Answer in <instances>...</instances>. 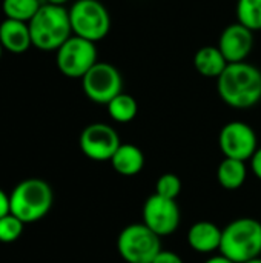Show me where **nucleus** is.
<instances>
[{
	"mask_svg": "<svg viewBox=\"0 0 261 263\" xmlns=\"http://www.w3.org/2000/svg\"><path fill=\"white\" fill-rule=\"evenodd\" d=\"M111 166L114 171L125 177H132L142 173L145 166L143 151L132 143H122L111 159Z\"/></svg>",
	"mask_w": 261,
	"mask_h": 263,
	"instance_id": "obj_15",
	"label": "nucleus"
},
{
	"mask_svg": "<svg viewBox=\"0 0 261 263\" xmlns=\"http://www.w3.org/2000/svg\"><path fill=\"white\" fill-rule=\"evenodd\" d=\"M218 97L234 109L254 108L261 100V69L252 63H229L217 79Z\"/></svg>",
	"mask_w": 261,
	"mask_h": 263,
	"instance_id": "obj_1",
	"label": "nucleus"
},
{
	"mask_svg": "<svg viewBox=\"0 0 261 263\" xmlns=\"http://www.w3.org/2000/svg\"><path fill=\"white\" fill-rule=\"evenodd\" d=\"M69 0H45V3H51V5H60L65 6Z\"/></svg>",
	"mask_w": 261,
	"mask_h": 263,
	"instance_id": "obj_27",
	"label": "nucleus"
},
{
	"mask_svg": "<svg viewBox=\"0 0 261 263\" xmlns=\"http://www.w3.org/2000/svg\"><path fill=\"white\" fill-rule=\"evenodd\" d=\"M98 62V52L94 42L71 35L57 51V69L68 79H83V76Z\"/></svg>",
	"mask_w": 261,
	"mask_h": 263,
	"instance_id": "obj_7",
	"label": "nucleus"
},
{
	"mask_svg": "<svg viewBox=\"0 0 261 263\" xmlns=\"http://www.w3.org/2000/svg\"><path fill=\"white\" fill-rule=\"evenodd\" d=\"M223 230L209 220H200L191 225L188 231V243L198 254H212L220 251Z\"/></svg>",
	"mask_w": 261,
	"mask_h": 263,
	"instance_id": "obj_13",
	"label": "nucleus"
},
{
	"mask_svg": "<svg viewBox=\"0 0 261 263\" xmlns=\"http://www.w3.org/2000/svg\"><path fill=\"white\" fill-rule=\"evenodd\" d=\"M11 213V205H9V196L0 188V219L6 214Z\"/></svg>",
	"mask_w": 261,
	"mask_h": 263,
	"instance_id": "obj_25",
	"label": "nucleus"
},
{
	"mask_svg": "<svg viewBox=\"0 0 261 263\" xmlns=\"http://www.w3.org/2000/svg\"><path fill=\"white\" fill-rule=\"evenodd\" d=\"M25 223L15 217L14 214H6L0 219V242L2 243H12L20 239L23 233Z\"/></svg>",
	"mask_w": 261,
	"mask_h": 263,
	"instance_id": "obj_22",
	"label": "nucleus"
},
{
	"mask_svg": "<svg viewBox=\"0 0 261 263\" xmlns=\"http://www.w3.org/2000/svg\"><path fill=\"white\" fill-rule=\"evenodd\" d=\"M245 263H261V257H257V259H252V260H249V262H245Z\"/></svg>",
	"mask_w": 261,
	"mask_h": 263,
	"instance_id": "obj_28",
	"label": "nucleus"
},
{
	"mask_svg": "<svg viewBox=\"0 0 261 263\" xmlns=\"http://www.w3.org/2000/svg\"><path fill=\"white\" fill-rule=\"evenodd\" d=\"M0 45L11 54H23L32 46L29 25L18 20L3 18L0 23Z\"/></svg>",
	"mask_w": 261,
	"mask_h": 263,
	"instance_id": "obj_14",
	"label": "nucleus"
},
{
	"mask_svg": "<svg viewBox=\"0 0 261 263\" xmlns=\"http://www.w3.org/2000/svg\"><path fill=\"white\" fill-rule=\"evenodd\" d=\"M43 3L40 0H2L5 18L29 23Z\"/></svg>",
	"mask_w": 261,
	"mask_h": 263,
	"instance_id": "obj_19",
	"label": "nucleus"
},
{
	"mask_svg": "<svg viewBox=\"0 0 261 263\" xmlns=\"http://www.w3.org/2000/svg\"><path fill=\"white\" fill-rule=\"evenodd\" d=\"M143 223L160 237L174 234L180 227V208L175 200L152 194L143 205Z\"/></svg>",
	"mask_w": 261,
	"mask_h": 263,
	"instance_id": "obj_11",
	"label": "nucleus"
},
{
	"mask_svg": "<svg viewBox=\"0 0 261 263\" xmlns=\"http://www.w3.org/2000/svg\"><path fill=\"white\" fill-rule=\"evenodd\" d=\"M152 263H183V260L174 251H165V250H162Z\"/></svg>",
	"mask_w": 261,
	"mask_h": 263,
	"instance_id": "obj_23",
	"label": "nucleus"
},
{
	"mask_svg": "<svg viewBox=\"0 0 261 263\" xmlns=\"http://www.w3.org/2000/svg\"><path fill=\"white\" fill-rule=\"evenodd\" d=\"M82 89L91 102L106 106L114 97L123 92L122 72L112 63L97 62L83 76Z\"/></svg>",
	"mask_w": 261,
	"mask_h": 263,
	"instance_id": "obj_8",
	"label": "nucleus"
},
{
	"mask_svg": "<svg viewBox=\"0 0 261 263\" xmlns=\"http://www.w3.org/2000/svg\"><path fill=\"white\" fill-rule=\"evenodd\" d=\"M182 193V180L177 174L174 173H165L162 174L157 182H155V194L165 197V199H171V200H177V197Z\"/></svg>",
	"mask_w": 261,
	"mask_h": 263,
	"instance_id": "obj_21",
	"label": "nucleus"
},
{
	"mask_svg": "<svg viewBox=\"0 0 261 263\" xmlns=\"http://www.w3.org/2000/svg\"><path fill=\"white\" fill-rule=\"evenodd\" d=\"M68 11L72 35L97 43L109 34L111 14L100 0H75Z\"/></svg>",
	"mask_w": 261,
	"mask_h": 263,
	"instance_id": "obj_5",
	"label": "nucleus"
},
{
	"mask_svg": "<svg viewBox=\"0 0 261 263\" xmlns=\"http://www.w3.org/2000/svg\"><path fill=\"white\" fill-rule=\"evenodd\" d=\"M237 22L248 29L261 31V0H237Z\"/></svg>",
	"mask_w": 261,
	"mask_h": 263,
	"instance_id": "obj_20",
	"label": "nucleus"
},
{
	"mask_svg": "<svg viewBox=\"0 0 261 263\" xmlns=\"http://www.w3.org/2000/svg\"><path fill=\"white\" fill-rule=\"evenodd\" d=\"M106 109H108L109 117L114 122H117V123H129L138 114V103L131 94L120 92L117 97H114L106 105Z\"/></svg>",
	"mask_w": 261,
	"mask_h": 263,
	"instance_id": "obj_18",
	"label": "nucleus"
},
{
	"mask_svg": "<svg viewBox=\"0 0 261 263\" xmlns=\"http://www.w3.org/2000/svg\"><path fill=\"white\" fill-rule=\"evenodd\" d=\"M217 46L228 63L246 62L254 49V32L238 22L231 23L222 31Z\"/></svg>",
	"mask_w": 261,
	"mask_h": 263,
	"instance_id": "obj_12",
	"label": "nucleus"
},
{
	"mask_svg": "<svg viewBox=\"0 0 261 263\" xmlns=\"http://www.w3.org/2000/svg\"><path fill=\"white\" fill-rule=\"evenodd\" d=\"M192 62H194L195 71L200 76L208 77V79H215V80L222 76V72L229 65L225 55L222 54V51L218 49V46H212V45L202 46L195 52Z\"/></svg>",
	"mask_w": 261,
	"mask_h": 263,
	"instance_id": "obj_16",
	"label": "nucleus"
},
{
	"mask_svg": "<svg viewBox=\"0 0 261 263\" xmlns=\"http://www.w3.org/2000/svg\"><path fill=\"white\" fill-rule=\"evenodd\" d=\"M28 25L32 46L43 52H55L72 35L69 11L60 5L43 3Z\"/></svg>",
	"mask_w": 261,
	"mask_h": 263,
	"instance_id": "obj_2",
	"label": "nucleus"
},
{
	"mask_svg": "<svg viewBox=\"0 0 261 263\" xmlns=\"http://www.w3.org/2000/svg\"><path fill=\"white\" fill-rule=\"evenodd\" d=\"M162 250V237L143 222L125 227L117 237V251L126 263H152Z\"/></svg>",
	"mask_w": 261,
	"mask_h": 263,
	"instance_id": "obj_6",
	"label": "nucleus"
},
{
	"mask_svg": "<svg viewBox=\"0 0 261 263\" xmlns=\"http://www.w3.org/2000/svg\"><path fill=\"white\" fill-rule=\"evenodd\" d=\"M205 263H234L232 260H229L228 257H225L223 254H217V256H211Z\"/></svg>",
	"mask_w": 261,
	"mask_h": 263,
	"instance_id": "obj_26",
	"label": "nucleus"
},
{
	"mask_svg": "<svg viewBox=\"0 0 261 263\" xmlns=\"http://www.w3.org/2000/svg\"><path fill=\"white\" fill-rule=\"evenodd\" d=\"M3 51H5V49H3V48H2V45H0V59H2V54H3Z\"/></svg>",
	"mask_w": 261,
	"mask_h": 263,
	"instance_id": "obj_29",
	"label": "nucleus"
},
{
	"mask_svg": "<svg viewBox=\"0 0 261 263\" xmlns=\"http://www.w3.org/2000/svg\"><path fill=\"white\" fill-rule=\"evenodd\" d=\"M248 179V166L246 162L228 159L225 157L217 168V180L222 188L228 191L240 190Z\"/></svg>",
	"mask_w": 261,
	"mask_h": 263,
	"instance_id": "obj_17",
	"label": "nucleus"
},
{
	"mask_svg": "<svg viewBox=\"0 0 261 263\" xmlns=\"http://www.w3.org/2000/svg\"><path fill=\"white\" fill-rule=\"evenodd\" d=\"M78 145L82 153L94 162H111L122 145L118 133L108 123H91L80 134Z\"/></svg>",
	"mask_w": 261,
	"mask_h": 263,
	"instance_id": "obj_10",
	"label": "nucleus"
},
{
	"mask_svg": "<svg viewBox=\"0 0 261 263\" xmlns=\"http://www.w3.org/2000/svg\"><path fill=\"white\" fill-rule=\"evenodd\" d=\"M52 203V188L48 182L37 177L22 180L9 194L11 214L18 217L23 223L42 220L51 211Z\"/></svg>",
	"mask_w": 261,
	"mask_h": 263,
	"instance_id": "obj_3",
	"label": "nucleus"
},
{
	"mask_svg": "<svg viewBox=\"0 0 261 263\" xmlns=\"http://www.w3.org/2000/svg\"><path fill=\"white\" fill-rule=\"evenodd\" d=\"M218 146L225 157L248 162L258 149L257 134L251 125L232 120L220 129Z\"/></svg>",
	"mask_w": 261,
	"mask_h": 263,
	"instance_id": "obj_9",
	"label": "nucleus"
},
{
	"mask_svg": "<svg viewBox=\"0 0 261 263\" xmlns=\"http://www.w3.org/2000/svg\"><path fill=\"white\" fill-rule=\"evenodd\" d=\"M249 162H251V170H252L254 176L258 180H261V146L255 151V154L252 156V159Z\"/></svg>",
	"mask_w": 261,
	"mask_h": 263,
	"instance_id": "obj_24",
	"label": "nucleus"
},
{
	"mask_svg": "<svg viewBox=\"0 0 261 263\" xmlns=\"http://www.w3.org/2000/svg\"><path fill=\"white\" fill-rule=\"evenodd\" d=\"M220 254L234 263H245L261 257V222L240 217L223 228Z\"/></svg>",
	"mask_w": 261,
	"mask_h": 263,
	"instance_id": "obj_4",
	"label": "nucleus"
}]
</instances>
